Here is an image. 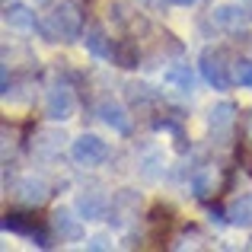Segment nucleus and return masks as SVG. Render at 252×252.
I'll return each mask as SVG.
<instances>
[{
	"instance_id": "obj_1",
	"label": "nucleus",
	"mask_w": 252,
	"mask_h": 252,
	"mask_svg": "<svg viewBox=\"0 0 252 252\" xmlns=\"http://www.w3.org/2000/svg\"><path fill=\"white\" fill-rule=\"evenodd\" d=\"M42 32L55 42V38H64V42H74V38H80V32H83V19H80V13H77V6H70V3H61L55 13L48 16V23L42 26Z\"/></svg>"
},
{
	"instance_id": "obj_2",
	"label": "nucleus",
	"mask_w": 252,
	"mask_h": 252,
	"mask_svg": "<svg viewBox=\"0 0 252 252\" xmlns=\"http://www.w3.org/2000/svg\"><path fill=\"white\" fill-rule=\"evenodd\" d=\"M198 67H201V77L214 86V90H227V86L233 83V77L227 74L230 64H223V51H217V48H204Z\"/></svg>"
},
{
	"instance_id": "obj_3",
	"label": "nucleus",
	"mask_w": 252,
	"mask_h": 252,
	"mask_svg": "<svg viewBox=\"0 0 252 252\" xmlns=\"http://www.w3.org/2000/svg\"><path fill=\"white\" fill-rule=\"evenodd\" d=\"M70 157H74L80 166H99V163H105V157H109V147H105L102 137L83 134V137H77V141H74Z\"/></svg>"
},
{
	"instance_id": "obj_4",
	"label": "nucleus",
	"mask_w": 252,
	"mask_h": 252,
	"mask_svg": "<svg viewBox=\"0 0 252 252\" xmlns=\"http://www.w3.org/2000/svg\"><path fill=\"white\" fill-rule=\"evenodd\" d=\"M74 93L67 86H51L48 99H45V115L51 122H67V118H74Z\"/></svg>"
},
{
	"instance_id": "obj_5",
	"label": "nucleus",
	"mask_w": 252,
	"mask_h": 252,
	"mask_svg": "<svg viewBox=\"0 0 252 252\" xmlns=\"http://www.w3.org/2000/svg\"><path fill=\"white\" fill-rule=\"evenodd\" d=\"M99 115H102V122L109 125V128H115L118 134H128L131 131V118L125 115V109L118 102H102L99 105Z\"/></svg>"
},
{
	"instance_id": "obj_6",
	"label": "nucleus",
	"mask_w": 252,
	"mask_h": 252,
	"mask_svg": "<svg viewBox=\"0 0 252 252\" xmlns=\"http://www.w3.org/2000/svg\"><path fill=\"white\" fill-rule=\"evenodd\" d=\"M3 230L6 233H29V236H35L38 233V220L32 214H23V211H10V214L3 217Z\"/></svg>"
},
{
	"instance_id": "obj_7",
	"label": "nucleus",
	"mask_w": 252,
	"mask_h": 252,
	"mask_svg": "<svg viewBox=\"0 0 252 252\" xmlns=\"http://www.w3.org/2000/svg\"><path fill=\"white\" fill-rule=\"evenodd\" d=\"M208 125H211L214 134H227V131L233 128V105H230V102H217L214 109H211Z\"/></svg>"
},
{
	"instance_id": "obj_8",
	"label": "nucleus",
	"mask_w": 252,
	"mask_h": 252,
	"mask_svg": "<svg viewBox=\"0 0 252 252\" xmlns=\"http://www.w3.org/2000/svg\"><path fill=\"white\" fill-rule=\"evenodd\" d=\"M227 220L233 223V227H252V195H243L230 204Z\"/></svg>"
},
{
	"instance_id": "obj_9",
	"label": "nucleus",
	"mask_w": 252,
	"mask_h": 252,
	"mask_svg": "<svg viewBox=\"0 0 252 252\" xmlns=\"http://www.w3.org/2000/svg\"><path fill=\"white\" fill-rule=\"evenodd\" d=\"M3 19H6V26H10V29H23V32L35 29V16H32V13H29V6H19V3L6 6Z\"/></svg>"
},
{
	"instance_id": "obj_10",
	"label": "nucleus",
	"mask_w": 252,
	"mask_h": 252,
	"mask_svg": "<svg viewBox=\"0 0 252 252\" xmlns=\"http://www.w3.org/2000/svg\"><path fill=\"white\" fill-rule=\"evenodd\" d=\"M51 223H55V230L64 236V240H80V233H83L80 220H77L70 211H58V214L51 217Z\"/></svg>"
},
{
	"instance_id": "obj_11",
	"label": "nucleus",
	"mask_w": 252,
	"mask_h": 252,
	"mask_svg": "<svg viewBox=\"0 0 252 252\" xmlns=\"http://www.w3.org/2000/svg\"><path fill=\"white\" fill-rule=\"evenodd\" d=\"M19 198H23L26 204H42L45 198H48V185H45L42 179H23V182H19Z\"/></svg>"
},
{
	"instance_id": "obj_12",
	"label": "nucleus",
	"mask_w": 252,
	"mask_h": 252,
	"mask_svg": "<svg viewBox=\"0 0 252 252\" xmlns=\"http://www.w3.org/2000/svg\"><path fill=\"white\" fill-rule=\"evenodd\" d=\"M86 48H90L96 58H112V48H115V45L105 42V32L99 29V26H93V29L86 32Z\"/></svg>"
},
{
	"instance_id": "obj_13",
	"label": "nucleus",
	"mask_w": 252,
	"mask_h": 252,
	"mask_svg": "<svg viewBox=\"0 0 252 252\" xmlns=\"http://www.w3.org/2000/svg\"><path fill=\"white\" fill-rule=\"evenodd\" d=\"M77 208H80V214L86 217V220H96V217H102V211H105V198L90 191V195H80Z\"/></svg>"
},
{
	"instance_id": "obj_14",
	"label": "nucleus",
	"mask_w": 252,
	"mask_h": 252,
	"mask_svg": "<svg viewBox=\"0 0 252 252\" xmlns=\"http://www.w3.org/2000/svg\"><path fill=\"white\" fill-rule=\"evenodd\" d=\"M112 58H115L118 67H137V45L134 42H118L112 48Z\"/></svg>"
},
{
	"instance_id": "obj_15",
	"label": "nucleus",
	"mask_w": 252,
	"mask_h": 252,
	"mask_svg": "<svg viewBox=\"0 0 252 252\" xmlns=\"http://www.w3.org/2000/svg\"><path fill=\"white\" fill-rule=\"evenodd\" d=\"M230 77H233V83H240V86H252V61L249 58L233 61L230 64Z\"/></svg>"
},
{
	"instance_id": "obj_16",
	"label": "nucleus",
	"mask_w": 252,
	"mask_h": 252,
	"mask_svg": "<svg viewBox=\"0 0 252 252\" xmlns=\"http://www.w3.org/2000/svg\"><path fill=\"white\" fill-rule=\"evenodd\" d=\"M191 189H195V195H198V198H208L211 191H214V169H211V166H208V169H201L195 179H191Z\"/></svg>"
},
{
	"instance_id": "obj_17",
	"label": "nucleus",
	"mask_w": 252,
	"mask_h": 252,
	"mask_svg": "<svg viewBox=\"0 0 252 252\" xmlns=\"http://www.w3.org/2000/svg\"><path fill=\"white\" fill-rule=\"evenodd\" d=\"M214 16H217V23L227 26V29H236V26L243 23V10H240V6H230V3L227 6H217Z\"/></svg>"
},
{
	"instance_id": "obj_18",
	"label": "nucleus",
	"mask_w": 252,
	"mask_h": 252,
	"mask_svg": "<svg viewBox=\"0 0 252 252\" xmlns=\"http://www.w3.org/2000/svg\"><path fill=\"white\" fill-rule=\"evenodd\" d=\"M166 80L176 86L179 93H191V83H195V80H191V70H189V67H172L169 74H166Z\"/></svg>"
},
{
	"instance_id": "obj_19",
	"label": "nucleus",
	"mask_w": 252,
	"mask_h": 252,
	"mask_svg": "<svg viewBox=\"0 0 252 252\" xmlns=\"http://www.w3.org/2000/svg\"><path fill=\"white\" fill-rule=\"evenodd\" d=\"M166 3H172V6H191L195 0H166Z\"/></svg>"
},
{
	"instance_id": "obj_20",
	"label": "nucleus",
	"mask_w": 252,
	"mask_h": 252,
	"mask_svg": "<svg viewBox=\"0 0 252 252\" xmlns=\"http://www.w3.org/2000/svg\"><path fill=\"white\" fill-rule=\"evenodd\" d=\"M35 3H48V0H35Z\"/></svg>"
}]
</instances>
